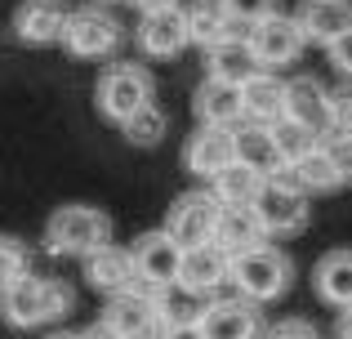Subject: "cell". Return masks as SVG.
I'll use <instances>...</instances> for the list:
<instances>
[{
	"instance_id": "cell-1",
	"label": "cell",
	"mask_w": 352,
	"mask_h": 339,
	"mask_svg": "<svg viewBox=\"0 0 352 339\" xmlns=\"http://www.w3.org/2000/svg\"><path fill=\"white\" fill-rule=\"evenodd\" d=\"M72 286L54 277H23L18 286L0 290V322L14 331H36V326L63 322L72 313Z\"/></svg>"
},
{
	"instance_id": "cell-2",
	"label": "cell",
	"mask_w": 352,
	"mask_h": 339,
	"mask_svg": "<svg viewBox=\"0 0 352 339\" xmlns=\"http://www.w3.org/2000/svg\"><path fill=\"white\" fill-rule=\"evenodd\" d=\"M236 286L241 299H250V304H276V299L290 295L294 286V259L281 250V245H258V250L250 254H236L232 259V277H228Z\"/></svg>"
},
{
	"instance_id": "cell-3",
	"label": "cell",
	"mask_w": 352,
	"mask_h": 339,
	"mask_svg": "<svg viewBox=\"0 0 352 339\" xmlns=\"http://www.w3.org/2000/svg\"><path fill=\"white\" fill-rule=\"evenodd\" d=\"M103 245H112V219L98 206H58L45 223V250L50 254L89 259Z\"/></svg>"
},
{
	"instance_id": "cell-4",
	"label": "cell",
	"mask_w": 352,
	"mask_h": 339,
	"mask_svg": "<svg viewBox=\"0 0 352 339\" xmlns=\"http://www.w3.org/2000/svg\"><path fill=\"white\" fill-rule=\"evenodd\" d=\"M152 103H156V80L147 67H138V63H107L103 67L94 85V107L103 121L125 125L129 116H138Z\"/></svg>"
},
{
	"instance_id": "cell-5",
	"label": "cell",
	"mask_w": 352,
	"mask_h": 339,
	"mask_svg": "<svg viewBox=\"0 0 352 339\" xmlns=\"http://www.w3.org/2000/svg\"><path fill=\"white\" fill-rule=\"evenodd\" d=\"M258 223H263L267 241H290V237H303L312 223V197L308 192H299L290 179H272L267 183V192L258 197Z\"/></svg>"
},
{
	"instance_id": "cell-6",
	"label": "cell",
	"mask_w": 352,
	"mask_h": 339,
	"mask_svg": "<svg viewBox=\"0 0 352 339\" xmlns=\"http://www.w3.org/2000/svg\"><path fill=\"white\" fill-rule=\"evenodd\" d=\"M219 219H223L219 197L210 188H197V192H183V197L170 206V215H165V232H170L183 250H197V245H214Z\"/></svg>"
},
{
	"instance_id": "cell-7",
	"label": "cell",
	"mask_w": 352,
	"mask_h": 339,
	"mask_svg": "<svg viewBox=\"0 0 352 339\" xmlns=\"http://www.w3.org/2000/svg\"><path fill=\"white\" fill-rule=\"evenodd\" d=\"M134 272H138V290H152V295H165V290L179 286V263H183V245L174 241L165 228H152L143 232L134 245Z\"/></svg>"
},
{
	"instance_id": "cell-8",
	"label": "cell",
	"mask_w": 352,
	"mask_h": 339,
	"mask_svg": "<svg viewBox=\"0 0 352 339\" xmlns=\"http://www.w3.org/2000/svg\"><path fill=\"white\" fill-rule=\"evenodd\" d=\"M120 23L116 14H107L103 5H85V9H72L67 27H63V50L72 58H112L120 50Z\"/></svg>"
},
{
	"instance_id": "cell-9",
	"label": "cell",
	"mask_w": 352,
	"mask_h": 339,
	"mask_svg": "<svg viewBox=\"0 0 352 339\" xmlns=\"http://www.w3.org/2000/svg\"><path fill=\"white\" fill-rule=\"evenodd\" d=\"M245 45H250V54H254V63L263 72L290 67V63L308 50V41H303L294 14H272V18H263V23L245 27Z\"/></svg>"
},
{
	"instance_id": "cell-10",
	"label": "cell",
	"mask_w": 352,
	"mask_h": 339,
	"mask_svg": "<svg viewBox=\"0 0 352 339\" xmlns=\"http://www.w3.org/2000/svg\"><path fill=\"white\" fill-rule=\"evenodd\" d=\"M285 125L312 134L326 143L330 139V89L317 76H294L285 85Z\"/></svg>"
},
{
	"instance_id": "cell-11",
	"label": "cell",
	"mask_w": 352,
	"mask_h": 339,
	"mask_svg": "<svg viewBox=\"0 0 352 339\" xmlns=\"http://www.w3.org/2000/svg\"><path fill=\"white\" fill-rule=\"evenodd\" d=\"M201 335L206 339H263L267 322H263V308L250 304V299H214V304L201 308Z\"/></svg>"
},
{
	"instance_id": "cell-12",
	"label": "cell",
	"mask_w": 352,
	"mask_h": 339,
	"mask_svg": "<svg viewBox=\"0 0 352 339\" xmlns=\"http://www.w3.org/2000/svg\"><path fill=\"white\" fill-rule=\"evenodd\" d=\"M103 322L112 326L116 335H125V339H156L161 326H165L161 295H152V290H129V295L107 299Z\"/></svg>"
},
{
	"instance_id": "cell-13",
	"label": "cell",
	"mask_w": 352,
	"mask_h": 339,
	"mask_svg": "<svg viewBox=\"0 0 352 339\" xmlns=\"http://www.w3.org/2000/svg\"><path fill=\"white\" fill-rule=\"evenodd\" d=\"M134 41L147 58H179L192 45L188 36V9H156V14H143L134 27Z\"/></svg>"
},
{
	"instance_id": "cell-14",
	"label": "cell",
	"mask_w": 352,
	"mask_h": 339,
	"mask_svg": "<svg viewBox=\"0 0 352 339\" xmlns=\"http://www.w3.org/2000/svg\"><path fill=\"white\" fill-rule=\"evenodd\" d=\"M236 166V148H232V130H214V125H197L188 143H183V170L192 179L214 183L223 170Z\"/></svg>"
},
{
	"instance_id": "cell-15",
	"label": "cell",
	"mask_w": 352,
	"mask_h": 339,
	"mask_svg": "<svg viewBox=\"0 0 352 339\" xmlns=\"http://www.w3.org/2000/svg\"><path fill=\"white\" fill-rule=\"evenodd\" d=\"M228 277H232V259L219 245H197V250H183L179 286L174 290L188 299H206V295H219Z\"/></svg>"
},
{
	"instance_id": "cell-16",
	"label": "cell",
	"mask_w": 352,
	"mask_h": 339,
	"mask_svg": "<svg viewBox=\"0 0 352 339\" xmlns=\"http://www.w3.org/2000/svg\"><path fill=\"white\" fill-rule=\"evenodd\" d=\"M232 148H236V166L263 174V179H281L285 174V152H281V143H276L272 125L241 121L232 130Z\"/></svg>"
},
{
	"instance_id": "cell-17",
	"label": "cell",
	"mask_w": 352,
	"mask_h": 339,
	"mask_svg": "<svg viewBox=\"0 0 352 339\" xmlns=\"http://www.w3.org/2000/svg\"><path fill=\"white\" fill-rule=\"evenodd\" d=\"M294 23H299V32H303L308 45L330 50L339 36L352 32V0H299Z\"/></svg>"
},
{
	"instance_id": "cell-18",
	"label": "cell",
	"mask_w": 352,
	"mask_h": 339,
	"mask_svg": "<svg viewBox=\"0 0 352 339\" xmlns=\"http://www.w3.org/2000/svg\"><path fill=\"white\" fill-rule=\"evenodd\" d=\"M72 9L63 0H23L14 9V36L32 50H45V45L63 41V27H67Z\"/></svg>"
},
{
	"instance_id": "cell-19",
	"label": "cell",
	"mask_w": 352,
	"mask_h": 339,
	"mask_svg": "<svg viewBox=\"0 0 352 339\" xmlns=\"http://www.w3.org/2000/svg\"><path fill=\"white\" fill-rule=\"evenodd\" d=\"M85 281L94 290H103L107 299L116 295H129V290H138V272H134V254L125 250V245H103V250H94L85 259Z\"/></svg>"
},
{
	"instance_id": "cell-20",
	"label": "cell",
	"mask_w": 352,
	"mask_h": 339,
	"mask_svg": "<svg viewBox=\"0 0 352 339\" xmlns=\"http://www.w3.org/2000/svg\"><path fill=\"white\" fill-rule=\"evenodd\" d=\"M312 290H317V299L326 308H335V313L352 308V245L326 250L312 263Z\"/></svg>"
},
{
	"instance_id": "cell-21",
	"label": "cell",
	"mask_w": 352,
	"mask_h": 339,
	"mask_svg": "<svg viewBox=\"0 0 352 339\" xmlns=\"http://www.w3.org/2000/svg\"><path fill=\"white\" fill-rule=\"evenodd\" d=\"M285 85H290V80H281L276 72L258 67L254 76L241 85V112H245V121H254V125H281L285 121Z\"/></svg>"
},
{
	"instance_id": "cell-22",
	"label": "cell",
	"mask_w": 352,
	"mask_h": 339,
	"mask_svg": "<svg viewBox=\"0 0 352 339\" xmlns=\"http://www.w3.org/2000/svg\"><path fill=\"white\" fill-rule=\"evenodd\" d=\"M192 112L201 125H214V130H236L245 121L241 112V89L223 85V80H201L197 94H192Z\"/></svg>"
},
{
	"instance_id": "cell-23",
	"label": "cell",
	"mask_w": 352,
	"mask_h": 339,
	"mask_svg": "<svg viewBox=\"0 0 352 339\" xmlns=\"http://www.w3.org/2000/svg\"><path fill=\"white\" fill-rule=\"evenodd\" d=\"M214 245L236 259V254H250L258 245H267V232L258 223V210L254 206H241V210H228L223 206V219H219V232H214Z\"/></svg>"
},
{
	"instance_id": "cell-24",
	"label": "cell",
	"mask_w": 352,
	"mask_h": 339,
	"mask_svg": "<svg viewBox=\"0 0 352 339\" xmlns=\"http://www.w3.org/2000/svg\"><path fill=\"white\" fill-rule=\"evenodd\" d=\"M285 179H290L299 192H308V197H326V192H339V188H344V179H339L335 157H330L326 143H317V148H308L299 161H290Z\"/></svg>"
},
{
	"instance_id": "cell-25",
	"label": "cell",
	"mask_w": 352,
	"mask_h": 339,
	"mask_svg": "<svg viewBox=\"0 0 352 339\" xmlns=\"http://www.w3.org/2000/svg\"><path fill=\"white\" fill-rule=\"evenodd\" d=\"M188 36H192V45H201V50H214V45L236 41V36H245V32L232 23V14L223 9V0H201V5L188 9Z\"/></svg>"
},
{
	"instance_id": "cell-26",
	"label": "cell",
	"mask_w": 352,
	"mask_h": 339,
	"mask_svg": "<svg viewBox=\"0 0 352 339\" xmlns=\"http://www.w3.org/2000/svg\"><path fill=\"white\" fill-rule=\"evenodd\" d=\"M254 72H258V63H254V54H250L245 36L206 50V80H223V85H236L241 89Z\"/></svg>"
},
{
	"instance_id": "cell-27",
	"label": "cell",
	"mask_w": 352,
	"mask_h": 339,
	"mask_svg": "<svg viewBox=\"0 0 352 339\" xmlns=\"http://www.w3.org/2000/svg\"><path fill=\"white\" fill-rule=\"evenodd\" d=\"M267 183L272 179H263V174H254L245 166H232V170H223L214 183H210V192L219 197V206L241 210V206H258V197L267 192Z\"/></svg>"
},
{
	"instance_id": "cell-28",
	"label": "cell",
	"mask_w": 352,
	"mask_h": 339,
	"mask_svg": "<svg viewBox=\"0 0 352 339\" xmlns=\"http://www.w3.org/2000/svg\"><path fill=\"white\" fill-rule=\"evenodd\" d=\"M165 130H170V116L161 112V107H143L138 116H129L125 125H120V134H125L129 148H156V143L165 139Z\"/></svg>"
},
{
	"instance_id": "cell-29",
	"label": "cell",
	"mask_w": 352,
	"mask_h": 339,
	"mask_svg": "<svg viewBox=\"0 0 352 339\" xmlns=\"http://www.w3.org/2000/svg\"><path fill=\"white\" fill-rule=\"evenodd\" d=\"M23 277H32V250L18 237H0V290L18 286Z\"/></svg>"
},
{
	"instance_id": "cell-30",
	"label": "cell",
	"mask_w": 352,
	"mask_h": 339,
	"mask_svg": "<svg viewBox=\"0 0 352 339\" xmlns=\"http://www.w3.org/2000/svg\"><path fill=\"white\" fill-rule=\"evenodd\" d=\"M223 9L232 14L236 27H254V23H263V18L281 14V0H223Z\"/></svg>"
},
{
	"instance_id": "cell-31",
	"label": "cell",
	"mask_w": 352,
	"mask_h": 339,
	"mask_svg": "<svg viewBox=\"0 0 352 339\" xmlns=\"http://www.w3.org/2000/svg\"><path fill=\"white\" fill-rule=\"evenodd\" d=\"M330 139H352V89H330Z\"/></svg>"
},
{
	"instance_id": "cell-32",
	"label": "cell",
	"mask_w": 352,
	"mask_h": 339,
	"mask_svg": "<svg viewBox=\"0 0 352 339\" xmlns=\"http://www.w3.org/2000/svg\"><path fill=\"white\" fill-rule=\"evenodd\" d=\"M263 339H326V335H321L308 317H281V322H272L263 331Z\"/></svg>"
},
{
	"instance_id": "cell-33",
	"label": "cell",
	"mask_w": 352,
	"mask_h": 339,
	"mask_svg": "<svg viewBox=\"0 0 352 339\" xmlns=\"http://www.w3.org/2000/svg\"><path fill=\"white\" fill-rule=\"evenodd\" d=\"M330 157H335V170L344 179V188H352V139H326Z\"/></svg>"
},
{
	"instance_id": "cell-34",
	"label": "cell",
	"mask_w": 352,
	"mask_h": 339,
	"mask_svg": "<svg viewBox=\"0 0 352 339\" xmlns=\"http://www.w3.org/2000/svg\"><path fill=\"white\" fill-rule=\"evenodd\" d=\"M326 54H330V67H335L339 76H352V32H348V36H339V41L330 45Z\"/></svg>"
},
{
	"instance_id": "cell-35",
	"label": "cell",
	"mask_w": 352,
	"mask_h": 339,
	"mask_svg": "<svg viewBox=\"0 0 352 339\" xmlns=\"http://www.w3.org/2000/svg\"><path fill=\"white\" fill-rule=\"evenodd\" d=\"M156 339H206V335H201V322L192 317V322H165Z\"/></svg>"
},
{
	"instance_id": "cell-36",
	"label": "cell",
	"mask_w": 352,
	"mask_h": 339,
	"mask_svg": "<svg viewBox=\"0 0 352 339\" xmlns=\"http://www.w3.org/2000/svg\"><path fill=\"white\" fill-rule=\"evenodd\" d=\"M80 339H125V335H116V331H112V326H107V322H103V317H98V322H94V326H85V331H80Z\"/></svg>"
},
{
	"instance_id": "cell-37",
	"label": "cell",
	"mask_w": 352,
	"mask_h": 339,
	"mask_svg": "<svg viewBox=\"0 0 352 339\" xmlns=\"http://www.w3.org/2000/svg\"><path fill=\"white\" fill-rule=\"evenodd\" d=\"M129 5H134L138 14H156V9H174L179 0H129Z\"/></svg>"
},
{
	"instance_id": "cell-38",
	"label": "cell",
	"mask_w": 352,
	"mask_h": 339,
	"mask_svg": "<svg viewBox=\"0 0 352 339\" xmlns=\"http://www.w3.org/2000/svg\"><path fill=\"white\" fill-rule=\"evenodd\" d=\"M335 339H352V308L335 313Z\"/></svg>"
},
{
	"instance_id": "cell-39",
	"label": "cell",
	"mask_w": 352,
	"mask_h": 339,
	"mask_svg": "<svg viewBox=\"0 0 352 339\" xmlns=\"http://www.w3.org/2000/svg\"><path fill=\"white\" fill-rule=\"evenodd\" d=\"M50 339H80V335H72V331H58V335H50Z\"/></svg>"
},
{
	"instance_id": "cell-40",
	"label": "cell",
	"mask_w": 352,
	"mask_h": 339,
	"mask_svg": "<svg viewBox=\"0 0 352 339\" xmlns=\"http://www.w3.org/2000/svg\"><path fill=\"white\" fill-rule=\"evenodd\" d=\"M89 5H103V9H107V0H89Z\"/></svg>"
}]
</instances>
